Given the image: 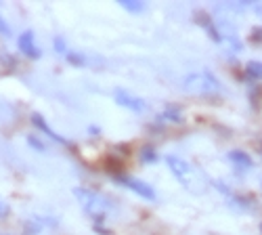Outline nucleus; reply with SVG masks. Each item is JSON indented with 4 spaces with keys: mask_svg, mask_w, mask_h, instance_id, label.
<instances>
[{
    "mask_svg": "<svg viewBox=\"0 0 262 235\" xmlns=\"http://www.w3.org/2000/svg\"><path fill=\"white\" fill-rule=\"evenodd\" d=\"M114 179H116V183H120L122 187L135 191V194L141 196L143 200H149V202L156 200V191L151 189L147 183H143V181H139V179H135V177H126V175H118V177H114Z\"/></svg>",
    "mask_w": 262,
    "mask_h": 235,
    "instance_id": "20e7f679",
    "label": "nucleus"
},
{
    "mask_svg": "<svg viewBox=\"0 0 262 235\" xmlns=\"http://www.w3.org/2000/svg\"><path fill=\"white\" fill-rule=\"evenodd\" d=\"M183 91L195 97H216L223 93V84L210 70H200L183 78Z\"/></svg>",
    "mask_w": 262,
    "mask_h": 235,
    "instance_id": "f03ea898",
    "label": "nucleus"
},
{
    "mask_svg": "<svg viewBox=\"0 0 262 235\" xmlns=\"http://www.w3.org/2000/svg\"><path fill=\"white\" fill-rule=\"evenodd\" d=\"M74 196L78 198V202H80V206H82V210L86 212V215L97 221V225H101L105 215L112 210V202H109L107 198H103V196H99L97 191L84 189V187H76Z\"/></svg>",
    "mask_w": 262,
    "mask_h": 235,
    "instance_id": "7ed1b4c3",
    "label": "nucleus"
},
{
    "mask_svg": "<svg viewBox=\"0 0 262 235\" xmlns=\"http://www.w3.org/2000/svg\"><path fill=\"white\" fill-rule=\"evenodd\" d=\"M250 40H252V42H256V45H260V42H262V26L252 30V34H250Z\"/></svg>",
    "mask_w": 262,
    "mask_h": 235,
    "instance_id": "f3484780",
    "label": "nucleus"
},
{
    "mask_svg": "<svg viewBox=\"0 0 262 235\" xmlns=\"http://www.w3.org/2000/svg\"><path fill=\"white\" fill-rule=\"evenodd\" d=\"M139 158H141V162H143V164H154V162L158 160V152H156V147H154V145H145V147L141 149Z\"/></svg>",
    "mask_w": 262,
    "mask_h": 235,
    "instance_id": "f8f14e48",
    "label": "nucleus"
},
{
    "mask_svg": "<svg viewBox=\"0 0 262 235\" xmlns=\"http://www.w3.org/2000/svg\"><path fill=\"white\" fill-rule=\"evenodd\" d=\"M260 235H262V223H260Z\"/></svg>",
    "mask_w": 262,
    "mask_h": 235,
    "instance_id": "4be33fe9",
    "label": "nucleus"
},
{
    "mask_svg": "<svg viewBox=\"0 0 262 235\" xmlns=\"http://www.w3.org/2000/svg\"><path fill=\"white\" fill-rule=\"evenodd\" d=\"M101 131H99V128L97 126H91V135H99Z\"/></svg>",
    "mask_w": 262,
    "mask_h": 235,
    "instance_id": "412c9836",
    "label": "nucleus"
},
{
    "mask_svg": "<svg viewBox=\"0 0 262 235\" xmlns=\"http://www.w3.org/2000/svg\"><path fill=\"white\" fill-rule=\"evenodd\" d=\"M260 189H262V179H260Z\"/></svg>",
    "mask_w": 262,
    "mask_h": 235,
    "instance_id": "5701e85b",
    "label": "nucleus"
},
{
    "mask_svg": "<svg viewBox=\"0 0 262 235\" xmlns=\"http://www.w3.org/2000/svg\"><path fill=\"white\" fill-rule=\"evenodd\" d=\"M166 166H168V170L172 173V177L177 179L189 191V194L204 196L206 191H208V185H210L208 177L202 173V170L195 168L193 164H189L187 160H183L179 156H168L166 158Z\"/></svg>",
    "mask_w": 262,
    "mask_h": 235,
    "instance_id": "f257e3e1",
    "label": "nucleus"
},
{
    "mask_svg": "<svg viewBox=\"0 0 262 235\" xmlns=\"http://www.w3.org/2000/svg\"><path fill=\"white\" fill-rule=\"evenodd\" d=\"M7 215H9V204L0 198V219H5Z\"/></svg>",
    "mask_w": 262,
    "mask_h": 235,
    "instance_id": "6ab92c4d",
    "label": "nucleus"
},
{
    "mask_svg": "<svg viewBox=\"0 0 262 235\" xmlns=\"http://www.w3.org/2000/svg\"><path fill=\"white\" fill-rule=\"evenodd\" d=\"M114 99H116V103H120L122 108H126V110H133V112H145L147 110L145 99H141V97H137L133 93H128L124 89H118L114 93Z\"/></svg>",
    "mask_w": 262,
    "mask_h": 235,
    "instance_id": "39448f33",
    "label": "nucleus"
},
{
    "mask_svg": "<svg viewBox=\"0 0 262 235\" xmlns=\"http://www.w3.org/2000/svg\"><path fill=\"white\" fill-rule=\"evenodd\" d=\"M227 160L237 168V170H250L254 168V158L244 152V149H233V152L227 154Z\"/></svg>",
    "mask_w": 262,
    "mask_h": 235,
    "instance_id": "0eeeda50",
    "label": "nucleus"
},
{
    "mask_svg": "<svg viewBox=\"0 0 262 235\" xmlns=\"http://www.w3.org/2000/svg\"><path fill=\"white\" fill-rule=\"evenodd\" d=\"M0 66H5L7 70H13V68H17V61L7 51H3V53H0Z\"/></svg>",
    "mask_w": 262,
    "mask_h": 235,
    "instance_id": "4468645a",
    "label": "nucleus"
},
{
    "mask_svg": "<svg viewBox=\"0 0 262 235\" xmlns=\"http://www.w3.org/2000/svg\"><path fill=\"white\" fill-rule=\"evenodd\" d=\"M28 145L34 147L36 152H45V143H42L38 137H32V135H30V137H28Z\"/></svg>",
    "mask_w": 262,
    "mask_h": 235,
    "instance_id": "dca6fc26",
    "label": "nucleus"
},
{
    "mask_svg": "<svg viewBox=\"0 0 262 235\" xmlns=\"http://www.w3.org/2000/svg\"><path fill=\"white\" fill-rule=\"evenodd\" d=\"M32 124H34L36 128H40V131L45 133V135H47L49 139H53L55 143H61V145H68V143H70L68 139H63L61 135H57V133L53 131V128H51V126H49V124L45 122V118H42L40 114H32Z\"/></svg>",
    "mask_w": 262,
    "mask_h": 235,
    "instance_id": "6e6552de",
    "label": "nucleus"
},
{
    "mask_svg": "<svg viewBox=\"0 0 262 235\" xmlns=\"http://www.w3.org/2000/svg\"><path fill=\"white\" fill-rule=\"evenodd\" d=\"M120 7L128 13H143L147 9V3H143V0H120Z\"/></svg>",
    "mask_w": 262,
    "mask_h": 235,
    "instance_id": "9b49d317",
    "label": "nucleus"
},
{
    "mask_svg": "<svg viewBox=\"0 0 262 235\" xmlns=\"http://www.w3.org/2000/svg\"><path fill=\"white\" fill-rule=\"evenodd\" d=\"M252 11L262 19V3H252Z\"/></svg>",
    "mask_w": 262,
    "mask_h": 235,
    "instance_id": "aec40b11",
    "label": "nucleus"
},
{
    "mask_svg": "<svg viewBox=\"0 0 262 235\" xmlns=\"http://www.w3.org/2000/svg\"><path fill=\"white\" fill-rule=\"evenodd\" d=\"M65 59H68L70 63H72V66H84V63H86V59H84V55L82 53H74V51H70L68 55H65Z\"/></svg>",
    "mask_w": 262,
    "mask_h": 235,
    "instance_id": "ddd939ff",
    "label": "nucleus"
},
{
    "mask_svg": "<svg viewBox=\"0 0 262 235\" xmlns=\"http://www.w3.org/2000/svg\"><path fill=\"white\" fill-rule=\"evenodd\" d=\"M55 51H57L59 55H63V57L70 53V51H68V47H65V40H63L61 36H57V38H55Z\"/></svg>",
    "mask_w": 262,
    "mask_h": 235,
    "instance_id": "2eb2a0df",
    "label": "nucleus"
},
{
    "mask_svg": "<svg viewBox=\"0 0 262 235\" xmlns=\"http://www.w3.org/2000/svg\"><path fill=\"white\" fill-rule=\"evenodd\" d=\"M17 47L26 57H32V59H40V55H42L40 49L36 47V42H34V32H30V30H26L17 38Z\"/></svg>",
    "mask_w": 262,
    "mask_h": 235,
    "instance_id": "423d86ee",
    "label": "nucleus"
},
{
    "mask_svg": "<svg viewBox=\"0 0 262 235\" xmlns=\"http://www.w3.org/2000/svg\"><path fill=\"white\" fill-rule=\"evenodd\" d=\"M0 36H5V38L11 36V28H9V24H7L3 17H0Z\"/></svg>",
    "mask_w": 262,
    "mask_h": 235,
    "instance_id": "a211bd4d",
    "label": "nucleus"
},
{
    "mask_svg": "<svg viewBox=\"0 0 262 235\" xmlns=\"http://www.w3.org/2000/svg\"><path fill=\"white\" fill-rule=\"evenodd\" d=\"M158 122H172V124H181L183 122V114L181 108L177 105H168V108L158 116Z\"/></svg>",
    "mask_w": 262,
    "mask_h": 235,
    "instance_id": "1a4fd4ad",
    "label": "nucleus"
},
{
    "mask_svg": "<svg viewBox=\"0 0 262 235\" xmlns=\"http://www.w3.org/2000/svg\"><path fill=\"white\" fill-rule=\"evenodd\" d=\"M246 76L250 80L262 82V61H248L246 63Z\"/></svg>",
    "mask_w": 262,
    "mask_h": 235,
    "instance_id": "9d476101",
    "label": "nucleus"
}]
</instances>
